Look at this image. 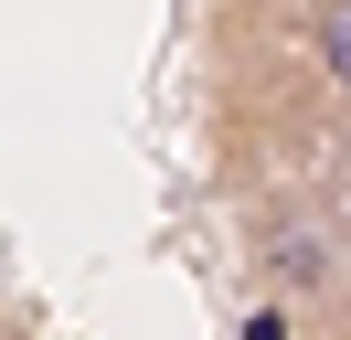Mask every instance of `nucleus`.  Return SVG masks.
Listing matches in <instances>:
<instances>
[{"label": "nucleus", "mask_w": 351, "mask_h": 340, "mask_svg": "<svg viewBox=\"0 0 351 340\" xmlns=\"http://www.w3.org/2000/svg\"><path fill=\"white\" fill-rule=\"evenodd\" d=\"M308 53H319L330 96L351 106V0H319V21H308Z\"/></svg>", "instance_id": "1"}, {"label": "nucleus", "mask_w": 351, "mask_h": 340, "mask_svg": "<svg viewBox=\"0 0 351 340\" xmlns=\"http://www.w3.org/2000/svg\"><path fill=\"white\" fill-rule=\"evenodd\" d=\"M330 308H341V340H351V234H341V255H330Z\"/></svg>", "instance_id": "2"}]
</instances>
